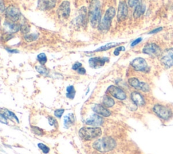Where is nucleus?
<instances>
[{"instance_id": "f257e3e1", "label": "nucleus", "mask_w": 173, "mask_h": 154, "mask_svg": "<svg viewBox=\"0 0 173 154\" xmlns=\"http://www.w3.org/2000/svg\"><path fill=\"white\" fill-rule=\"evenodd\" d=\"M89 12L91 24L93 28L98 27L101 21V5L99 0H93L90 5Z\"/></svg>"}, {"instance_id": "f03ea898", "label": "nucleus", "mask_w": 173, "mask_h": 154, "mask_svg": "<svg viewBox=\"0 0 173 154\" xmlns=\"http://www.w3.org/2000/svg\"><path fill=\"white\" fill-rule=\"evenodd\" d=\"M116 146V142L111 137H104L99 139L93 144V147L100 152H110Z\"/></svg>"}, {"instance_id": "7ed1b4c3", "label": "nucleus", "mask_w": 173, "mask_h": 154, "mask_svg": "<svg viewBox=\"0 0 173 154\" xmlns=\"http://www.w3.org/2000/svg\"><path fill=\"white\" fill-rule=\"evenodd\" d=\"M78 134L82 139L90 141L100 137L102 134V131L99 127H83L79 130Z\"/></svg>"}, {"instance_id": "20e7f679", "label": "nucleus", "mask_w": 173, "mask_h": 154, "mask_svg": "<svg viewBox=\"0 0 173 154\" xmlns=\"http://www.w3.org/2000/svg\"><path fill=\"white\" fill-rule=\"evenodd\" d=\"M116 14V10L114 8L110 7L107 10L104 18L101 20L100 24L98 26V29L101 32H107L110 29L111 26L112 20Z\"/></svg>"}, {"instance_id": "39448f33", "label": "nucleus", "mask_w": 173, "mask_h": 154, "mask_svg": "<svg viewBox=\"0 0 173 154\" xmlns=\"http://www.w3.org/2000/svg\"><path fill=\"white\" fill-rule=\"evenodd\" d=\"M154 112L163 120H168L171 118V112L168 107L162 105H155L153 108Z\"/></svg>"}, {"instance_id": "423d86ee", "label": "nucleus", "mask_w": 173, "mask_h": 154, "mask_svg": "<svg viewBox=\"0 0 173 154\" xmlns=\"http://www.w3.org/2000/svg\"><path fill=\"white\" fill-rule=\"evenodd\" d=\"M5 15L7 18L11 21V22H15L20 18L21 16V12L14 5H10L5 11Z\"/></svg>"}, {"instance_id": "0eeeda50", "label": "nucleus", "mask_w": 173, "mask_h": 154, "mask_svg": "<svg viewBox=\"0 0 173 154\" xmlns=\"http://www.w3.org/2000/svg\"><path fill=\"white\" fill-rule=\"evenodd\" d=\"M107 92L114 97V98L119 99L120 101H123L127 98V95L124 91L118 87L111 85L107 88Z\"/></svg>"}, {"instance_id": "6e6552de", "label": "nucleus", "mask_w": 173, "mask_h": 154, "mask_svg": "<svg viewBox=\"0 0 173 154\" xmlns=\"http://www.w3.org/2000/svg\"><path fill=\"white\" fill-rule=\"evenodd\" d=\"M129 83L130 86L136 89L141 90L143 92H148L150 90L149 86L146 82H141L136 78H130L129 79Z\"/></svg>"}, {"instance_id": "1a4fd4ad", "label": "nucleus", "mask_w": 173, "mask_h": 154, "mask_svg": "<svg viewBox=\"0 0 173 154\" xmlns=\"http://www.w3.org/2000/svg\"><path fill=\"white\" fill-rule=\"evenodd\" d=\"M143 52L151 56H158L161 54V50L156 44L148 43L143 47Z\"/></svg>"}, {"instance_id": "9d476101", "label": "nucleus", "mask_w": 173, "mask_h": 154, "mask_svg": "<svg viewBox=\"0 0 173 154\" xmlns=\"http://www.w3.org/2000/svg\"><path fill=\"white\" fill-rule=\"evenodd\" d=\"M130 64L135 70L141 71V72H145L148 68L147 62L142 58H135L131 62Z\"/></svg>"}, {"instance_id": "9b49d317", "label": "nucleus", "mask_w": 173, "mask_h": 154, "mask_svg": "<svg viewBox=\"0 0 173 154\" xmlns=\"http://www.w3.org/2000/svg\"><path fill=\"white\" fill-rule=\"evenodd\" d=\"M161 62L164 66L170 68L173 66V47L166 50L162 56Z\"/></svg>"}, {"instance_id": "f8f14e48", "label": "nucleus", "mask_w": 173, "mask_h": 154, "mask_svg": "<svg viewBox=\"0 0 173 154\" xmlns=\"http://www.w3.org/2000/svg\"><path fill=\"white\" fill-rule=\"evenodd\" d=\"M109 61V58H100V57H95L89 59V63L91 68H99L104 66L106 62Z\"/></svg>"}, {"instance_id": "ddd939ff", "label": "nucleus", "mask_w": 173, "mask_h": 154, "mask_svg": "<svg viewBox=\"0 0 173 154\" xmlns=\"http://www.w3.org/2000/svg\"><path fill=\"white\" fill-rule=\"evenodd\" d=\"M70 13V3L68 1H64L62 3L58 9V14L59 16L62 17V18H67L69 16Z\"/></svg>"}, {"instance_id": "4468645a", "label": "nucleus", "mask_w": 173, "mask_h": 154, "mask_svg": "<svg viewBox=\"0 0 173 154\" xmlns=\"http://www.w3.org/2000/svg\"><path fill=\"white\" fill-rule=\"evenodd\" d=\"M104 120L98 114H93L86 120L85 123L87 125L93 127H99L103 124Z\"/></svg>"}, {"instance_id": "2eb2a0df", "label": "nucleus", "mask_w": 173, "mask_h": 154, "mask_svg": "<svg viewBox=\"0 0 173 154\" xmlns=\"http://www.w3.org/2000/svg\"><path fill=\"white\" fill-rule=\"evenodd\" d=\"M127 15H128V7L125 2H120L118 10V20L120 21H123L127 18Z\"/></svg>"}, {"instance_id": "dca6fc26", "label": "nucleus", "mask_w": 173, "mask_h": 154, "mask_svg": "<svg viewBox=\"0 0 173 154\" xmlns=\"http://www.w3.org/2000/svg\"><path fill=\"white\" fill-rule=\"evenodd\" d=\"M56 0H39L38 7L42 10L52 9L55 6Z\"/></svg>"}, {"instance_id": "f3484780", "label": "nucleus", "mask_w": 173, "mask_h": 154, "mask_svg": "<svg viewBox=\"0 0 173 154\" xmlns=\"http://www.w3.org/2000/svg\"><path fill=\"white\" fill-rule=\"evenodd\" d=\"M93 110L98 115H100L104 117H108L111 115L110 111L104 107V105L101 104H96L93 107Z\"/></svg>"}, {"instance_id": "a211bd4d", "label": "nucleus", "mask_w": 173, "mask_h": 154, "mask_svg": "<svg viewBox=\"0 0 173 154\" xmlns=\"http://www.w3.org/2000/svg\"><path fill=\"white\" fill-rule=\"evenodd\" d=\"M130 98L133 102L138 106H142L145 104V99L141 93L137 91H134L130 95Z\"/></svg>"}, {"instance_id": "6ab92c4d", "label": "nucleus", "mask_w": 173, "mask_h": 154, "mask_svg": "<svg viewBox=\"0 0 173 154\" xmlns=\"http://www.w3.org/2000/svg\"><path fill=\"white\" fill-rule=\"evenodd\" d=\"M5 28L8 33H14L18 32V31L21 29V27H20L18 24H15L14 22H5Z\"/></svg>"}, {"instance_id": "aec40b11", "label": "nucleus", "mask_w": 173, "mask_h": 154, "mask_svg": "<svg viewBox=\"0 0 173 154\" xmlns=\"http://www.w3.org/2000/svg\"><path fill=\"white\" fill-rule=\"evenodd\" d=\"M75 122V118L73 114H69L64 116V127L66 128H68L69 127H70L72 124H74V122Z\"/></svg>"}, {"instance_id": "412c9836", "label": "nucleus", "mask_w": 173, "mask_h": 154, "mask_svg": "<svg viewBox=\"0 0 173 154\" xmlns=\"http://www.w3.org/2000/svg\"><path fill=\"white\" fill-rule=\"evenodd\" d=\"M120 43H107L106 45H104V46L98 48V49L95 50L94 51L95 52H99V51H104L108 50L110 49H111V48L118 46V45H120Z\"/></svg>"}, {"instance_id": "4be33fe9", "label": "nucleus", "mask_w": 173, "mask_h": 154, "mask_svg": "<svg viewBox=\"0 0 173 154\" xmlns=\"http://www.w3.org/2000/svg\"><path fill=\"white\" fill-rule=\"evenodd\" d=\"M102 103L103 105L106 107H111L113 105H114L115 102L114 100L112 98H110V96L105 95L103 98V100H102Z\"/></svg>"}, {"instance_id": "5701e85b", "label": "nucleus", "mask_w": 173, "mask_h": 154, "mask_svg": "<svg viewBox=\"0 0 173 154\" xmlns=\"http://www.w3.org/2000/svg\"><path fill=\"white\" fill-rule=\"evenodd\" d=\"M3 114H4L7 118H9L11 120H14L16 121L17 123H19V120L17 118V116L14 114L13 112H11V111L8 110L6 109H5L4 111H3V112H2Z\"/></svg>"}, {"instance_id": "b1692460", "label": "nucleus", "mask_w": 173, "mask_h": 154, "mask_svg": "<svg viewBox=\"0 0 173 154\" xmlns=\"http://www.w3.org/2000/svg\"><path fill=\"white\" fill-rule=\"evenodd\" d=\"M144 12H145V6H143V5L139 4L135 8L133 16H134L135 18H139L141 15H143Z\"/></svg>"}, {"instance_id": "393cba45", "label": "nucleus", "mask_w": 173, "mask_h": 154, "mask_svg": "<svg viewBox=\"0 0 173 154\" xmlns=\"http://www.w3.org/2000/svg\"><path fill=\"white\" fill-rule=\"evenodd\" d=\"M76 94V91L75 89V87H74L72 85H70L66 89V97L69 99H74Z\"/></svg>"}, {"instance_id": "a878e982", "label": "nucleus", "mask_w": 173, "mask_h": 154, "mask_svg": "<svg viewBox=\"0 0 173 154\" xmlns=\"http://www.w3.org/2000/svg\"><path fill=\"white\" fill-rule=\"evenodd\" d=\"M37 60L39 62V63L42 65H44L47 61V56L44 53H39L37 56Z\"/></svg>"}, {"instance_id": "bb28decb", "label": "nucleus", "mask_w": 173, "mask_h": 154, "mask_svg": "<svg viewBox=\"0 0 173 154\" xmlns=\"http://www.w3.org/2000/svg\"><path fill=\"white\" fill-rule=\"evenodd\" d=\"M38 38L37 34H30V35H27L24 36V39L28 42H31L36 40Z\"/></svg>"}, {"instance_id": "cd10ccee", "label": "nucleus", "mask_w": 173, "mask_h": 154, "mask_svg": "<svg viewBox=\"0 0 173 154\" xmlns=\"http://www.w3.org/2000/svg\"><path fill=\"white\" fill-rule=\"evenodd\" d=\"M37 146H38V147L39 148V149H40L42 151V152H43V153L47 154L48 153L50 152V148L48 147L47 145H44L43 143H38Z\"/></svg>"}, {"instance_id": "c85d7f7f", "label": "nucleus", "mask_w": 173, "mask_h": 154, "mask_svg": "<svg viewBox=\"0 0 173 154\" xmlns=\"http://www.w3.org/2000/svg\"><path fill=\"white\" fill-rule=\"evenodd\" d=\"M36 70L41 75H47V70L43 66H37L35 67Z\"/></svg>"}, {"instance_id": "c756f323", "label": "nucleus", "mask_w": 173, "mask_h": 154, "mask_svg": "<svg viewBox=\"0 0 173 154\" xmlns=\"http://www.w3.org/2000/svg\"><path fill=\"white\" fill-rule=\"evenodd\" d=\"M31 129H32L33 133L36 134V135H43V130L40 128L37 127H32V128H31Z\"/></svg>"}, {"instance_id": "7c9ffc66", "label": "nucleus", "mask_w": 173, "mask_h": 154, "mask_svg": "<svg viewBox=\"0 0 173 154\" xmlns=\"http://www.w3.org/2000/svg\"><path fill=\"white\" fill-rule=\"evenodd\" d=\"M128 4L130 7L136 8L138 5L140 4V2L139 0H129Z\"/></svg>"}, {"instance_id": "2f4dec72", "label": "nucleus", "mask_w": 173, "mask_h": 154, "mask_svg": "<svg viewBox=\"0 0 173 154\" xmlns=\"http://www.w3.org/2000/svg\"><path fill=\"white\" fill-rule=\"evenodd\" d=\"M64 112V110H63V109L56 110L54 112V115H55L56 117H57V118H60L61 117H62V116L63 115Z\"/></svg>"}, {"instance_id": "473e14b6", "label": "nucleus", "mask_w": 173, "mask_h": 154, "mask_svg": "<svg viewBox=\"0 0 173 154\" xmlns=\"http://www.w3.org/2000/svg\"><path fill=\"white\" fill-rule=\"evenodd\" d=\"M125 50V47H123V46H120V47H118L117 48H116L114 51V53L115 56H118L119 54H120V52L122 51H124Z\"/></svg>"}, {"instance_id": "72a5a7b5", "label": "nucleus", "mask_w": 173, "mask_h": 154, "mask_svg": "<svg viewBox=\"0 0 173 154\" xmlns=\"http://www.w3.org/2000/svg\"><path fill=\"white\" fill-rule=\"evenodd\" d=\"M82 67V64L80 63V62H76V63L72 66V69L74 70H76L77 71L79 68Z\"/></svg>"}, {"instance_id": "f704fd0d", "label": "nucleus", "mask_w": 173, "mask_h": 154, "mask_svg": "<svg viewBox=\"0 0 173 154\" xmlns=\"http://www.w3.org/2000/svg\"><path fill=\"white\" fill-rule=\"evenodd\" d=\"M142 41V38H138L137 39H135L134 41H133L132 43H131V47H134L135 45H137V44L139 43Z\"/></svg>"}, {"instance_id": "c9c22d12", "label": "nucleus", "mask_w": 173, "mask_h": 154, "mask_svg": "<svg viewBox=\"0 0 173 154\" xmlns=\"http://www.w3.org/2000/svg\"><path fill=\"white\" fill-rule=\"evenodd\" d=\"M56 120L54 118H53V117L52 116L49 117V124L51 125V126L54 125L56 124Z\"/></svg>"}, {"instance_id": "e433bc0d", "label": "nucleus", "mask_w": 173, "mask_h": 154, "mask_svg": "<svg viewBox=\"0 0 173 154\" xmlns=\"http://www.w3.org/2000/svg\"><path fill=\"white\" fill-rule=\"evenodd\" d=\"M0 118H1V122L2 123H7V118L2 113H1Z\"/></svg>"}, {"instance_id": "4c0bfd02", "label": "nucleus", "mask_w": 173, "mask_h": 154, "mask_svg": "<svg viewBox=\"0 0 173 154\" xmlns=\"http://www.w3.org/2000/svg\"><path fill=\"white\" fill-rule=\"evenodd\" d=\"M77 72H78V74H80V75H85V74L86 73V70H85V69L84 68L81 67L77 70Z\"/></svg>"}, {"instance_id": "58836bf2", "label": "nucleus", "mask_w": 173, "mask_h": 154, "mask_svg": "<svg viewBox=\"0 0 173 154\" xmlns=\"http://www.w3.org/2000/svg\"><path fill=\"white\" fill-rule=\"evenodd\" d=\"M162 30V27H160V28H155V29L152 30L151 32H149V34H154V33H158V32H160V31H161Z\"/></svg>"}, {"instance_id": "ea45409f", "label": "nucleus", "mask_w": 173, "mask_h": 154, "mask_svg": "<svg viewBox=\"0 0 173 154\" xmlns=\"http://www.w3.org/2000/svg\"><path fill=\"white\" fill-rule=\"evenodd\" d=\"M8 51H9L10 53H18V51H17L16 50H8Z\"/></svg>"}]
</instances>
